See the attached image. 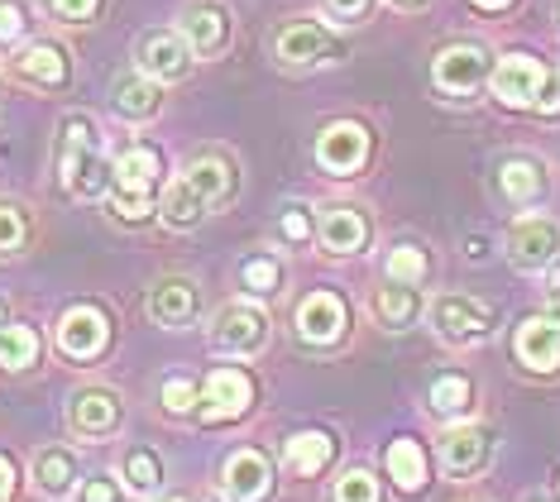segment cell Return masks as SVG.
<instances>
[{"mask_svg": "<svg viewBox=\"0 0 560 502\" xmlns=\"http://www.w3.org/2000/svg\"><path fill=\"white\" fill-rule=\"evenodd\" d=\"M135 58H139V72L154 77V82H183V77L192 72V48H187V38L177 30L144 34L135 48Z\"/></svg>", "mask_w": 560, "mask_h": 502, "instance_id": "cell-8", "label": "cell"}, {"mask_svg": "<svg viewBox=\"0 0 560 502\" xmlns=\"http://www.w3.org/2000/svg\"><path fill=\"white\" fill-rule=\"evenodd\" d=\"M346 330V302L336 292H312L307 302L298 306V335L307 345H330Z\"/></svg>", "mask_w": 560, "mask_h": 502, "instance_id": "cell-18", "label": "cell"}, {"mask_svg": "<svg viewBox=\"0 0 560 502\" xmlns=\"http://www.w3.org/2000/svg\"><path fill=\"white\" fill-rule=\"evenodd\" d=\"M278 235L283 240H292V244H302L312 235V221H307V206H292V211L283 215V221H278Z\"/></svg>", "mask_w": 560, "mask_h": 502, "instance_id": "cell-40", "label": "cell"}, {"mask_svg": "<svg viewBox=\"0 0 560 502\" xmlns=\"http://www.w3.org/2000/svg\"><path fill=\"white\" fill-rule=\"evenodd\" d=\"M469 397H475V388H469V378H460V373H445V378L431 383V411H441V417H465Z\"/></svg>", "mask_w": 560, "mask_h": 502, "instance_id": "cell-32", "label": "cell"}, {"mask_svg": "<svg viewBox=\"0 0 560 502\" xmlns=\"http://www.w3.org/2000/svg\"><path fill=\"white\" fill-rule=\"evenodd\" d=\"M522 502H560V498H551V493H527Z\"/></svg>", "mask_w": 560, "mask_h": 502, "instance_id": "cell-47", "label": "cell"}, {"mask_svg": "<svg viewBox=\"0 0 560 502\" xmlns=\"http://www.w3.org/2000/svg\"><path fill=\"white\" fill-rule=\"evenodd\" d=\"M431 273L427 254L417 249V244H398V249L388 254V282H407V288H422Z\"/></svg>", "mask_w": 560, "mask_h": 502, "instance_id": "cell-33", "label": "cell"}, {"mask_svg": "<svg viewBox=\"0 0 560 502\" xmlns=\"http://www.w3.org/2000/svg\"><path fill=\"white\" fill-rule=\"evenodd\" d=\"M168 502H187V498H168Z\"/></svg>", "mask_w": 560, "mask_h": 502, "instance_id": "cell-49", "label": "cell"}, {"mask_svg": "<svg viewBox=\"0 0 560 502\" xmlns=\"http://www.w3.org/2000/svg\"><path fill=\"white\" fill-rule=\"evenodd\" d=\"M493 455V435L489 427H451L441 435V465L451 479H475Z\"/></svg>", "mask_w": 560, "mask_h": 502, "instance_id": "cell-11", "label": "cell"}, {"mask_svg": "<svg viewBox=\"0 0 560 502\" xmlns=\"http://www.w3.org/2000/svg\"><path fill=\"white\" fill-rule=\"evenodd\" d=\"M503 191H508V201H517V206L541 201V197H546V173H541V163H537V159H508V163H503Z\"/></svg>", "mask_w": 560, "mask_h": 502, "instance_id": "cell-29", "label": "cell"}, {"mask_svg": "<svg viewBox=\"0 0 560 502\" xmlns=\"http://www.w3.org/2000/svg\"><path fill=\"white\" fill-rule=\"evenodd\" d=\"M479 10H503V5H513V0H475Z\"/></svg>", "mask_w": 560, "mask_h": 502, "instance_id": "cell-46", "label": "cell"}, {"mask_svg": "<svg viewBox=\"0 0 560 502\" xmlns=\"http://www.w3.org/2000/svg\"><path fill=\"white\" fill-rule=\"evenodd\" d=\"M5 320H10V306H5V302H0V326H5Z\"/></svg>", "mask_w": 560, "mask_h": 502, "instance_id": "cell-48", "label": "cell"}, {"mask_svg": "<svg viewBox=\"0 0 560 502\" xmlns=\"http://www.w3.org/2000/svg\"><path fill=\"white\" fill-rule=\"evenodd\" d=\"M513 354L522 369L532 373H556L560 369V292L551 297V306H546L541 316L522 320V326L513 330Z\"/></svg>", "mask_w": 560, "mask_h": 502, "instance_id": "cell-5", "label": "cell"}, {"mask_svg": "<svg viewBox=\"0 0 560 502\" xmlns=\"http://www.w3.org/2000/svg\"><path fill=\"white\" fill-rule=\"evenodd\" d=\"M427 316H431V330L451 345H475L493 330V306L465 297V292H445V297H436L427 306Z\"/></svg>", "mask_w": 560, "mask_h": 502, "instance_id": "cell-3", "label": "cell"}, {"mask_svg": "<svg viewBox=\"0 0 560 502\" xmlns=\"http://www.w3.org/2000/svg\"><path fill=\"white\" fill-rule=\"evenodd\" d=\"M369 240V221L354 206H326L322 211V244L330 254H354Z\"/></svg>", "mask_w": 560, "mask_h": 502, "instance_id": "cell-22", "label": "cell"}, {"mask_svg": "<svg viewBox=\"0 0 560 502\" xmlns=\"http://www.w3.org/2000/svg\"><path fill=\"white\" fill-rule=\"evenodd\" d=\"M58 177L78 201H96L110 187V163L101 159V135L86 115H68L58 139Z\"/></svg>", "mask_w": 560, "mask_h": 502, "instance_id": "cell-1", "label": "cell"}, {"mask_svg": "<svg viewBox=\"0 0 560 502\" xmlns=\"http://www.w3.org/2000/svg\"><path fill=\"white\" fill-rule=\"evenodd\" d=\"M82 502H120V483L110 474H96V479H86Z\"/></svg>", "mask_w": 560, "mask_h": 502, "instance_id": "cell-41", "label": "cell"}, {"mask_svg": "<svg viewBox=\"0 0 560 502\" xmlns=\"http://www.w3.org/2000/svg\"><path fill=\"white\" fill-rule=\"evenodd\" d=\"M30 479L34 488H39L44 498H68L72 488H78V455L72 450H62V445H44L39 455H34V465H30Z\"/></svg>", "mask_w": 560, "mask_h": 502, "instance_id": "cell-19", "label": "cell"}, {"mask_svg": "<svg viewBox=\"0 0 560 502\" xmlns=\"http://www.w3.org/2000/svg\"><path fill=\"white\" fill-rule=\"evenodd\" d=\"M10 493H15V465H10V459L0 455V502H5Z\"/></svg>", "mask_w": 560, "mask_h": 502, "instance_id": "cell-44", "label": "cell"}, {"mask_svg": "<svg viewBox=\"0 0 560 502\" xmlns=\"http://www.w3.org/2000/svg\"><path fill=\"white\" fill-rule=\"evenodd\" d=\"M388 5H393V10H422L427 0H388Z\"/></svg>", "mask_w": 560, "mask_h": 502, "instance_id": "cell-45", "label": "cell"}, {"mask_svg": "<svg viewBox=\"0 0 560 502\" xmlns=\"http://www.w3.org/2000/svg\"><path fill=\"white\" fill-rule=\"evenodd\" d=\"M316 159H322V167H330L336 177H350L354 167H360L369 159V135L360 130V125H326L322 139H316Z\"/></svg>", "mask_w": 560, "mask_h": 502, "instance_id": "cell-16", "label": "cell"}, {"mask_svg": "<svg viewBox=\"0 0 560 502\" xmlns=\"http://www.w3.org/2000/svg\"><path fill=\"white\" fill-rule=\"evenodd\" d=\"M24 235H30V225H24V211H20V206L0 201V254H20L24 249Z\"/></svg>", "mask_w": 560, "mask_h": 502, "instance_id": "cell-36", "label": "cell"}, {"mask_svg": "<svg viewBox=\"0 0 560 502\" xmlns=\"http://www.w3.org/2000/svg\"><path fill=\"white\" fill-rule=\"evenodd\" d=\"M330 455H336V441L322 431H302V435H292L288 450H283V465L298 474V479H312V474H322L330 465Z\"/></svg>", "mask_w": 560, "mask_h": 502, "instance_id": "cell-24", "label": "cell"}, {"mask_svg": "<svg viewBox=\"0 0 560 502\" xmlns=\"http://www.w3.org/2000/svg\"><path fill=\"white\" fill-rule=\"evenodd\" d=\"M159 211H163V225H173V230H192V225H201V215H207L211 206L201 201L192 187H187V177H177V183L163 191Z\"/></svg>", "mask_w": 560, "mask_h": 502, "instance_id": "cell-28", "label": "cell"}, {"mask_svg": "<svg viewBox=\"0 0 560 502\" xmlns=\"http://www.w3.org/2000/svg\"><path fill=\"white\" fill-rule=\"evenodd\" d=\"M240 282H245V292H254V297H269V292H278V282H283V264L269 259V254L245 259L240 264Z\"/></svg>", "mask_w": 560, "mask_h": 502, "instance_id": "cell-34", "label": "cell"}, {"mask_svg": "<svg viewBox=\"0 0 560 502\" xmlns=\"http://www.w3.org/2000/svg\"><path fill=\"white\" fill-rule=\"evenodd\" d=\"M384 465L393 474V483L402 488V493H422L427 488V455H422V445L417 441H393L388 445V455H384Z\"/></svg>", "mask_w": 560, "mask_h": 502, "instance_id": "cell-27", "label": "cell"}, {"mask_svg": "<svg viewBox=\"0 0 560 502\" xmlns=\"http://www.w3.org/2000/svg\"><path fill=\"white\" fill-rule=\"evenodd\" d=\"M120 474H125V488H130L135 498H154L163 488V465H159L154 450H130V455H125V465H120Z\"/></svg>", "mask_w": 560, "mask_h": 502, "instance_id": "cell-30", "label": "cell"}, {"mask_svg": "<svg viewBox=\"0 0 560 502\" xmlns=\"http://www.w3.org/2000/svg\"><path fill=\"white\" fill-rule=\"evenodd\" d=\"M34 359H39V335H34L30 326L5 320V326H0V364L5 369H30Z\"/></svg>", "mask_w": 560, "mask_h": 502, "instance_id": "cell-31", "label": "cell"}, {"mask_svg": "<svg viewBox=\"0 0 560 502\" xmlns=\"http://www.w3.org/2000/svg\"><path fill=\"white\" fill-rule=\"evenodd\" d=\"M110 106H116L125 120H149L159 106H163V82L144 72H125L116 77V86H110Z\"/></svg>", "mask_w": 560, "mask_h": 502, "instance_id": "cell-21", "label": "cell"}, {"mask_svg": "<svg viewBox=\"0 0 560 502\" xmlns=\"http://www.w3.org/2000/svg\"><path fill=\"white\" fill-rule=\"evenodd\" d=\"M197 282L192 278H159L154 288H149V316L159 320V326L168 330H183L187 320L197 316Z\"/></svg>", "mask_w": 560, "mask_h": 502, "instance_id": "cell-17", "label": "cell"}, {"mask_svg": "<svg viewBox=\"0 0 560 502\" xmlns=\"http://www.w3.org/2000/svg\"><path fill=\"white\" fill-rule=\"evenodd\" d=\"M254 402V383L240 369H211V378L201 383V417L207 421H235L245 417Z\"/></svg>", "mask_w": 560, "mask_h": 502, "instance_id": "cell-10", "label": "cell"}, {"mask_svg": "<svg viewBox=\"0 0 560 502\" xmlns=\"http://www.w3.org/2000/svg\"><path fill=\"white\" fill-rule=\"evenodd\" d=\"M48 10H54L58 20H68V24H86L101 10V0H48Z\"/></svg>", "mask_w": 560, "mask_h": 502, "instance_id": "cell-38", "label": "cell"}, {"mask_svg": "<svg viewBox=\"0 0 560 502\" xmlns=\"http://www.w3.org/2000/svg\"><path fill=\"white\" fill-rule=\"evenodd\" d=\"M326 5H330V15H340V20H354V15H360V10L369 5V0H326Z\"/></svg>", "mask_w": 560, "mask_h": 502, "instance_id": "cell-43", "label": "cell"}, {"mask_svg": "<svg viewBox=\"0 0 560 502\" xmlns=\"http://www.w3.org/2000/svg\"><path fill=\"white\" fill-rule=\"evenodd\" d=\"M374 316H378V326L402 330L422 316V297H417V288H407V282H388V288H378V297H374Z\"/></svg>", "mask_w": 560, "mask_h": 502, "instance_id": "cell-26", "label": "cell"}, {"mask_svg": "<svg viewBox=\"0 0 560 502\" xmlns=\"http://www.w3.org/2000/svg\"><path fill=\"white\" fill-rule=\"evenodd\" d=\"M183 177H187V187H192L207 206H225L235 197V173H231V163H225V159H197Z\"/></svg>", "mask_w": 560, "mask_h": 502, "instance_id": "cell-25", "label": "cell"}, {"mask_svg": "<svg viewBox=\"0 0 560 502\" xmlns=\"http://www.w3.org/2000/svg\"><path fill=\"white\" fill-rule=\"evenodd\" d=\"M225 34H231V20H225L221 5L197 0V5L183 10V38H187V48H192V54H221Z\"/></svg>", "mask_w": 560, "mask_h": 502, "instance_id": "cell-20", "label": "cell"}, {"mask_svg": "<svg viewBox=\"0 0 560 502\" xmlns=\"http://www.w3.org/2000/svg\"><path fill=\"white\" fill-rule=\"evenodd\" d=\"M532 110H541V115H560V68H546V82H541L537 101H532Z\"/></svg>", "mask_w": 560, "mask_h": 502, "instance_id": "cell-39", "label": "cell"}, {"mask_svg": "<svg viewBox=\"0 0 560 502\" xmlns=\"http://www.w3.org/2000/svg\"><path fill=\"white\" fill-rule=\"evenodd\" d=\"M110 340V320L96 306H72L68 316L58 320V350L68 359H96Z\"/></svg>", "mask_w": 560, "mask_h": 502, "instance_id": "cell-14", "label": "cell"}, {"mask_svg": "<svg viewBox=\"0 0 560 502\" xmlns=\"http://www.w3.org/2000/svg\"><path fill=\"white\" fill-rule=\"evenodd\" d=\"M24 34V10L20 5H0V38H20Z\"/></svg>", "mask_w": 560, "mask_h": 502, "instance_id": "cell-42", "label": "cell"}, {"mask_svg": "<svg viewBox=\"0 0 560 502\" xmlns=\"http://www.w3.org/2000/svg\"><path fill=\"white\" fill-rule=\"evenodd\" d=\"M541 82H546V62L527 58V54H508V58H499V68L489 72V86L503 106H532Z\"/></svg>", "mask_w": 560, "mask_h": 502, "instance_id": "cell-12", "label": "cell"}, {"mask_svg": "<svg viewBox=\"0 0 560 502\" xmlns=\"http://www.w3.org/2000/svg\"><path fill=\"white\" fill-rule=\"evenodd\" d=\"M269 340V316L254 302H231L211 320V350L215 354H254Z\"/></svg>", "mask_w": 560, "mask_h": 502, "instance_id": "cell-6", "label": "cell"}, {"mask_svg": "<svg viewBox=\"0 0 560 502\" xmlns=\"http://www.w3.org/2000/svg\"><path fill=\"white\" fill-rule=\"evenodd\" d=\"M489 72H493V62H489V54H483L479 44H451V48H441V54H436V62H431L436 86H441V92H451V96L479 92Z\"/></svg>", "mask_w": 560, "mask_h": 502, "instance_id": "cell-7", "label": "cell"}, {"mask_svg": "<svg viewBox=\"0 0 560 502\" xmlns=\"http://www.w3.org/2000/svg\"><path fill=\"white\" fill-rule=\"evenodd\" d=\"M560 259V225L551 215H522L508 230V264L517 273H541Z\"/></svg>", "mask_w": 560, "mask_h": 502, "instance_id": "cell-4", "label": "cell"}, {"mask_svg": "<svg viewBox=\"0 0 560 502\" xmlns=\"http://www.w3.org/2000/svg\"><path fill=\"white\" fill-rule=\"evenodd\" d=\"M15 72L34 86H62L68 82V54H62L58 44H30L15 58Z\"/></svg>", "mask_w": 560, "mask_h": 502, "instance_id": "cell-23", "label": "cell"}, {"mask_svg": "<svg viewBox=\"0 0 560 502\" xmlns=\"http://www.w3.org/2000/svg\"><path fill=\"white\" fill-rule=\"evenodd\" d=\"M154 187H159V153L135 144L110 163V211L120 221H144L154 211Z\"/></svg>", "mask_w": 560, "mask_h": 502, "instance_id": "cell-2", "label": "cell"}, {"mask_svg": "<svg viewBox=\"0 0 560 502\" xmlns=\"http://www.w3.org/2000/svg\"><path fill=\"white\" fill-rule=\"evenodd\" d=\"M556 15H560V0H556Z\"/></svg>", "mask_w": 560, "mask_h": 502, "instance_id": "cell-50", "label": "cell"}, {"mask_svg": "<svg viewBox=\"0 0 560 502\" xmlns=\"http://www.w3.org/2000/svg\"><path fill=\"white\" fill-rule=\"evenodd\" d=\"M197 402H201V388L192 378H168L163 383V407L173 411V417H187V411H197Z\"/></svg>", "mask_w": 560, "mask_h": 502, "instance_id": "cell-37", "label": "cell"}, {"mask_svg": "<svg viewBox=\"0 0 560 502\" xmlns=\"http://www.w3.org/2000/svg\"><path fill=\"white\" fill-rule=\"evenodd\" d=\"M221 488L231 502H264L273 493V465L259 455V450H240V455L225 459Z\"/></svg>", "mask_w": 560, "mask_h": 502, "instance_id": "cell-15", "label": "cell"}, {"mask_svg": "<svg viewBox=\"0 0 560 502\" xmlns=\"http://www.w3.org/2000/svg\"><path fill=\"white\" fill-rule=\"evenodd\" d=\"M330 502H378V479H374L369 469H350L346 479L336 483Z\"/></svg>", "mask_w": 560, "mask_h": 502, "instance_id": "cell-35", "label": "cell"}, {"mask_svg": "<svg viewBox=\"0 0 560 502\" xmlns=\"http://www.w3.org/2000/svg\"><path fill=\"white\" fill-rule=\"evenodd\" d=\"M68 427L78 431V435H86V441L116 435L120 431V397L110 393V388H82V393H72Z\"/></svg>", "mask_w": 560, "mask_h": 502, "instance_id": "cell-13", "label": "cell"}, {"mask_svg": "<svg viewBox=\"0 0 560 502\" xmlns=\"http://www.w3.org/2000/svg\"><path fill=\"white\" fill-rule=\"evenodd\" d=\"M273 54H278L283 68H316V62L336 58L340 44H336V34H330L326 24L302 20V24H288V30L273 38Z\"/></svg>", "mask_w": 560, "mask_h": 502, "instance_id": "cell-9", "label": "cell"}]
</instances>
